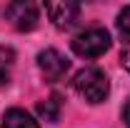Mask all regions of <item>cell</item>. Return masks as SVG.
<instances>
[{
	"mask_svg": "<svg viewBox=\"0 0 130 128\" xmlns=\"http://www.w3.org/2000/svg\"><path fill=\"white\" fill-rule=\"evenodd\" d=\"M73 88L88 103H103L108 98V93H110L108 75L100 68H83V70H78L75 78H73Z\"/></svg>",
	"mask_w": 130,
	"mask_h": 128,
	"instance_id": "cell-1",
	"label": "cell"
},
{
	"mask_svg": "<svg viewBox=\"0 0 130 128\" xmlns=\"http://www.w3.org/2000/svg\"><path fill=\"white\" fill-rule=\"evenodd\" d=\"M110 48V35L105 28H88L73 38V50L80 58H98Z\"/></svg>",
	"mask_w": 130,
	"mask_h": 128,
	"instance_id": "cell-2",
	"label": "cell"
},
{
	"mask_svg": "<svg viewBox=\"0 0 130 128\" xmlns=\"http://www.w3.org/2000/svg\"><path fill=\"white\" fill-rule=\"evenodd\" d=\"M38 68L43 70L45 80L55 83V80L65 78V73L70 70V60L65 58L60 50H55V48H45V50H40V55H38Z\"/></svg>",
	"mask_w": 130,
	"mask_h": 128,
	"instance_id": "cell-3",
	"label": "cell"
},
{
	"mask_svg": "<svg viewBox=\"0 0 130 128\" xmlns=\"http://www.w3.org/2000/svg\"><path fill=\"white\" fill-rule=\"evenodd\" d=\"M5 18L18 30H32L40 20V10L35 3H10L5 8Z\"/></svg>",
	"mask_w": 130,
	"mask_h": 128,
	"instance_id": "cell-4",
	"label": "cell"
},
{
	"mask_svg": "<svg viewBox=\"0 0 130 128\" xmlns=\"http://www.w3.org/2000/svg\"><path fill=\"white\" fill-rule=\"evenodd\" d=\"M45 13L50 15L53 20V25L55 28H60V30H68V28H73L75 23H78V18H80V5L78 3H48L45 5Z\"/></svg>",
	"mask_w": 130,
	"mask_h": 128,
	"instance_id": "cell-5",
	"label": "cell"
},
{
	"mask_svg": "<svg viewBox=\"0 0 130 128\" xmlns=\"http://www.w3.org/2000/svg\"><path fill=\"white\" fill-rule=\"evenodd\" d=\"M3 128H40V126L30 118V113H25L23 108H10V111H5Z\"/></svg>",
	"mask_w": 130,
	"mask_h": 128,
	"instance_id": "cell-6",
	"label": "cell"
},
{
	"mask_svg": "<svg viewBox=\"0 0 130 128\" xmlns=\"http://www.w3.org/2000/svg\"><path fill=\"white\" fill-rule=\"evenodd\" d=\"M60 111H63V100H60L58 93H53L48 100H43V103L38 106V113H40L45 121H50V123L60 121Z\"/></svg>",
	"mask_w": 130,
	"mask_h": 128,
	"instance_id": "cell-7",
	"label": "cell"
},
{
	"mask_svg": "<svg viewBox=\"0 0 130 128\" xmlns=\"http://www.w3.org/2000/svg\"><path fill=\"white\" fill-rule=\"evenodd\" d=\"M15 68V50L10 45H0V85H5Z\"/></svg>",
	"mask_w": 130,
	"mask_h": 128,
	"instance_id": "cell-8",
	"label": "cell"
},
{
	"mask_svg": "<svg viewBox=\"0 0 130 128\" xmlns=\"http://www.w3.org/2000/svg\"><path fill=\"white\" fill-rule=\"evenodd\" d=\"M118 30L130 38V5H128V8H123L120 15H118Z\"/></svg>",
	"mask_w": 130,
	"mask_h": 128,
	"instance_id": "cell-9",
	"label": "cell"
},
{
	"mask_svg": "<svg viewBox=\"0 0 130 128\" xmlns=\"http://www.w3.org/2000/svg\"><path fill=\"white\" fill-rule=\"evenodd\" d=\"M120 60H123V65L130 70V40L125 43V48H123V53H120Z\"/></svg>",
	"mask_w": 130,
	"mask_h": 128,
	"instance_id": "cell-10",
	"label": "cell"
},
{
	"mask_svg": "<svg viewBox=\"0 0 130 128\" xmlns=\"http://www.w3.org/2000/svg\"><path fill=\"white\" fill-rule=\"evenodd\" d=\"M123 118H125V126L130 128V100L125 103V108H123Z\"/></svg>",
	"mask_w": 130,
	"mask_h": 128,
	"instance_id": "cell-11",
	"label": "cell"
}]
</instances>
